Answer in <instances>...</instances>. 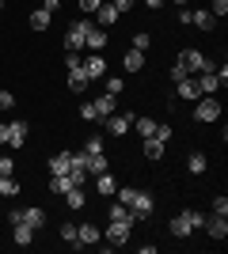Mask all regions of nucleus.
Listing matches in <instances>:
<instances>
[{
  "label": "nucleus",
  "mask_w": 228,
  "mask_h": 254,
  "mask_svg": "<svg viewBox=\"0 0 228 254\" xmlns=\"http://www.w3.org/2000/svg\"><path fill=\"white\" fill-rule=\"evenodd\" d=\"M8 224H27V228H46V209H38V205H27V209H11L8 212Z\"/></svg>",
  "instance_id": "3"
},
{
  "label": "nucleus",
  "mask_w": 228,
  "mask_h": 254,
  "mask_svg": "<svg viewBox=\"0 0 228 254\" xmlns=\"http://www.w3.org/2000/svg\"><path fill=\"white\" fill-rule=\"evenodd\" d=\"M61 197L69 201V209H84V205H87V193H84V186H69V190L61 193Z\"/></svg>",
  "instance_id": "27"
},
{
  "label": "nucleus",
  "mask_w": 228,
  "mask_h": 254,
  "mask_svg": "<svg viewBox=\"0 0 228 254\" xmlns=\"http://www.w3.org/2000/svg\"><path fill=\"white\" fill-rule=\"evenodd\" d=\"M186 171H190V175H206V171H209L206 152H190V156H186Z\"/></svg>",
  "instance_id": "25"
},
{
  "label": "nucleus",
  "mask_w": 228,
  "mask_h": 254,
  "mask_svg": "<svg viewBox=\"0 0 228 254\" xmlns=\"http://www.w3.org/2000/svg\"><path fill=\"white\" fill-rule=\"evenodd\" d=\"M175 95L186 99V103H198V99H202V91H198V80H194V76H183V80H175Z\"/></svg>",
  "instance_id": "12"
},
{
  "label": "nucleus",
  "mask_w": 228,
  "mask_h": 254,
  "mask_svg": "<svg viewBox=\"0 0 228 254\" xmlns=\"http://www.w3.org/2000/svg\"><path fill=\"white\" fill-rule=\"evenodd\" d=\"M122 68H126V72H141V68H145V53L130 46V50H126V57H122Z\"/></svg>",
  "instance_id": "20"
},
{
  "label": "nucleus",
  "mask_w": 228,
  "mask_h": 254,
  "mask_svg": "<svg viewBox=\"0 0 228 254\" xmlns=\"http://www.w3.org/2000/svg\"><path fill=\"white\" fill-rule=\"evenodd\" d=\"M183 76H186L183 64H171V84H175V80H183Z\"/></svg>",
  "instance_id": "46"
},
{
  "label": "nucleus",
  "mask_w": 228,
  "mask_h": 254,
  "mask_svg": "<svg viewBox=\"0 0 228 254\" xmlns=\"http://www.w3.org/2000/svg\"><path fill=\"white\" fill-rule=\"evenodd\" d=\"M19 190H23V186L15 182V175H4V179H0V197H15Z\"/></svg>",
  "instance_id": "30"
},
{
  "label": "nucleus",
  "mask_w": 228,
  "mask_h": 254,
  "mask_svg": "<svg viewBox=\"0 0 228 254\" xmlns=\"http://www.w3.org/2000/svg\"><path fill=\"white\" fill-rule=\"evenodd\" d=\"M11 243H15V247H31L34 243V228H27V224H11Z\"/></svg>",
  "instance_id": "19"
},
{
  "label": "nucleus",
  "mask_w": 228,
  "mask_h": 254,
  "mask_svg": "<svg viewBox=\"0 0 228 254\" xmlns=\"http://www.w3.org/2000/svg\"><path fill=\"white\" fill-rule=\"evenodd\" d=\"M133 129L141 137H156V118H133Z\"/></svg>",
  "instance_id": "29"
},
{
  "label": "nucleus",
  "mask_w": 228,
  "mask_h": 254,
  "mask_svg": "<svg viewBox=\"0 0 228 254\" xmlns=\"http://www.w3.org/2000/svg\"><path fill=\"white\" fill-rule=\"evenodd\" d=\"M91 15H99V27H103V31H107V27H114V23L122 19L118 11H114V4H110V0H103V4H99V8L91 11Z\"/></svg>",
  "instance_id": "16"
},
{
  "label": "nucleus",
  "mask_w": 228,
  "mask_h": 254,
  "mask_svg": "<svg viewBox=\"0 0 228 254\" xmlns=\"http://www.w3.org/2000/svg\"><path fill=\"white\" fill-rule=\"evenodd\" d=\"M213 212H221V216H228V197H225V193H217V197H213Z\"/></svg>",
  "instance_id": "37"
},
{
  "label": "nucleus",
  "mask_w": 228,
  "mask_h": 254,
  "mask_svg": "<svg viewBox=\"0 0 228 254\" xmlns=\"http://www.w3.org/2000/svg\"><path fill=\"white\" fill-rule=\"evenodd\" d=\"M95 190H99V197H114V190H118V179H114L110 171H103V175H95Z\"/></svg>",
  "instance_id": "18"
},
{
  "label": "nucleus",
  "mask_w": 228,
  "mask_h": 254,
  "mask_svg": "<svg viewBox=\"0 0 228 254\" xmlns=\"http://www.w3.org/2000/svg\"><path fill=\"white\" fill-rule=\"evenodd\" d=\"M11 106H15V95H11V91H0V110H11Z\"/></svg>",
  "instance_id": "42"
},
{
  "label": "nucleus",
  "mask_w": 228,
  "mask_h": 254,
  "mask_svg": "<svg viewBox=\"0 0 228 254\" xmlns=\"http://www.w3.org/2000/svg\"><path fill=\"white\" fill-rule=\"evenodd\" d=\"M122 87H126V80H122V76H107V91H103V95H114V99H118Z\"/></svg>",
  "instance_id": "32"
},
{
  "label": "nucleus",
  "mask_w": 228,
  "mask_h": 254,
  "mask_svg": "<svg viewBox=\"0 0 228 254\" xmlns=\"http://www.w3.org/2000/svg\"><path fill=\"white\" fill-rule=\"evenodd\" d=\"M87 87H91V80H87L84 64H80V68H69V95H80V91H87Z\"/></svg>",
  "instance_id": "15"
},
{
  "label": "nucleus",
  "mask_w": 228,
  "mask_h": 254,
  "mask_svg": "<svg viewBox=\"0 0 228 254\" xmlns=\"http://www.w3.org/2000/svg\"><path fill=\"white\" fill-rule=\"evenodd\" d=\"M84 72H87V80L107 76V61H103V53H87V57H84Z\"/></svg>",
  "instance_id": "14"
},
{
  "label": "nucleus",
  "mask_w": 228,
  "mask_h": 254,
  "mask_svg": "<svg viewBox=\"0 0 228 254\" xmlns=\"http://www.w3.org/2000/svg\"><path fill=\"white\" fill-rule=\"evenodd\" d=\"M65 64H69V68H80V64H84L80 50H65Z\"/></svg>",
  "instance_id": "34"
},
{
  "label": "nucleus",
  "mask_w": 228,
  "mask_h": 254,
  "mask_svg": "<svg viewBox=\"0 0 228 254\" xmlns=\"http://www.w3.org/2000/svg\"><path fill=\"white\" fill-rule=\"evenodd\" d=\"M80 118H84V122H95V106H91V103H80Z\"/></svg>",
  "instance_id": "39"
},
{
  "label": "nucleus",
  "mask_w": 228,
  "mask_h": 254,
  "mask_svg": "<svg viewBox=\"0 0 228 254\" xmlns=\"http://www.w3.org/2000/svg\"><path fill=\"white\" fill-rule=\"evenodd\" d=\"M69 167H73V152H57V156H50V175H69Z\"/></svg>",
  "instance_id": "21"
},
{
  "label": "nucleus",
  "mask_w": 228,
  "mask_h": 254,
  "mask_svg": "<svg viewBox=\"0 0 228 254\" xmlns=\"http://www.w3.org/2000/svg\"><path fill=\"white\" fill-rule=\"evenodd\" d=\"M84 152H103V140H99V137H91V140L84 144Z\"/></svg>",
  "instance_id": "44"
},
{
  "label": "nucleus",
  "mask_w": 228,
  "mask_h": 254,
  "mask_svg": "<svg viewBox=\"0 0 228 254\" xmlns=\"http://www.w3.org/2000/svg\"><path fill=\"white\" fill-rule=\"evenodd\" d=\"M175 64H183L186 76H198V72H206V68H213V61H206V53H202V50H183Z\"/></svg>",
  "instance_id": "4"
},
{
  "label": "nucleus",
  "mask_w": 228,
  "mask_h": 254,
  "mask_svg": "<svg viewBox=\"0 0 228 254\" xmlns=\"http://www.w3.org/2000/svg\"><path fill=\"white\" fill-rule=\"evenodd\" d=\"M133 118H137V114H130V110H126V114H118V110H114L110 118H103V126H107L110 137H126V133H130V126H133Z\"/></svg>",
  "instance_id": "10"
},
{
  "label": "nucleus",
  "mask_w": 228,
  "mask_h": 254,
  "mask_svg": "<svg viewBox=\"0 0 228 254\" xmlns=\"http://www.w3.org/2000/svg\"><path fill=\"white\" fill-rule=\"evenodd\" d=\"M202 220H206V212H194V209H186V212H179V216H171L167 232H171L175 239H190V232H194V228H202Z\"/></svg>",
  "instance_id": "2"
},
{
  "label": "nucleus",
  "mask_w": 228,
  "mask_h": 254,
  "mask_svg": "<svg viewBox=\"0 0 228 254\" xmlns=\"http://www.w3.org/2000/svg\"><path fill=\"white\" fill-rule=\"evenodd\" d=\"M194 80H198V91H202V95H213V91H221V80H217V72H213V68L198 72Z\"/></svg>",
  "instance_id": "17"
},
{
  "label": "nucleus",
  "mask_w": 228,
  "mask_h": 254,
  "mask_svg": "<svg viewBox=\"0 0 228 254\" xmlns=\"http://www.w3.org/2000/svg\"><path fill=\"white\" fill-rule=\"evenodd\" d=\"M76 239H80V247L99 243V224H76Z\"/></svg>",
  "instance_id": "24"
},
{
  "label": "nucleus",
  "mask_w": 228,
  "mask_h": 254,
  "mask_svg": "<svg viewBox=\"0 0 228 254\" xmlns=\"http://www.w3.org/2000/svg\"><path fill=\"white\" fill-rule=\"evenodd\" d=\"M87 31H91V23H87V19H76V23H69V31H65V50H84V38H87Z\"/></svg>",
  "instance_id": "9"
},
{
  "label": "nucleus",
  "mask_w": 228,
  "mask_h": 254,
  "mask_svg": "<svg viewBox=\"0 0 228 254\" xmlns=\"http://www.w3.org/2000/svg\"><path fill=\"white\" fill-rule=\"evenodd\" d=\"M38 8H46V11H50V15H57V8H61V0H42Z\"/></svg>",
  "instance_id": "43"
},
{
  "label": "nucleus",
  "mask_w": 228,
  "mask_h": 254,
  "mask_svg": "<svg viewBox=\"0 0 228 254\" xmlns=\"http://www.w3.org/2000/svg\"><path fill=\"white\" fill-rule=\"evenodd\" d=\"M110 4H114V11H118V15H126V11H133V0H110Z\"/></svg>",
  "instance_id": "40"
},
{
  "label": "nucleus",
  "mask_w": 228,
  "mask_h": 254,
  "mask_svg": "<svg viewBox=\"0 0 228 254\" xmlns=\"http://www.w3.org/2000/svg\"><path fill=\"white\" fill-rule=\"evenodd\" d=\"M76 4H80V11H84V15H91V11H95L103 0H76Z\"/></svg>",
  "instance_id": "38"
},
{
  "label": "nucleus",
  "mask_w": 228,
  "mask_h": 254,
  "mask_svg": "<svg viewBox=\"0 0 228 254\" xmlns=\"http://www.w3.org/2000/svg\"><path fill=\"white\" fill-rule=\"evenodd\" d=\"M149 46H152V34H149V31H137V34H133V50H141V53H145Z\"/></svg>",
  "instance_id": "33"
},
{
  "label": "nucleus",
  "mask_w": 228,
  "mask_h": 254,
  "mask_svg": "<svg viewBox=\"0 0 228 254\" xmlns=\"http://www.w3.org/2000/svg\"><path fill=\"white\" fill-rule=\"evenodd\" d=\"M133 232V220H107V243L110 247H126Z\"/></svg>",
  "instance_id": "8"
},
{
  "label": "nucleus",
  "mask_w": 228,
  "mask_h": 254,
  "mask_svg": "<svg viewBox=\"0 0 228 254\" xmlns=\"http://www.w3.org/2000/svg\"><path fill=\"white\" fill-rule=\"evenodd\" d=\"M221 118V99L217 95H202L194 103V122H217Z\"/></svg>",
  "instance_id": "6"
},
{
  "label": "nucleus",
  "mask_w": 228,
  "mask_h": 254,
  "mask_svg": "<svg viewBox=\"0 0 228 254\" xmlns=\"http://www.w3.org/2000/svg\"><path fill=\"white\" fill-rule=\"evenodd\" d=\"M27 137H31L27 122H4V148H23Z\"/></svg>",
  "instance_id": "5"
},
{
  "label": "nucleus",
  "mask_w": 228,
  "mask_h": 254,
  "mask_svg": "<svg viewBox=\"0 0 228 254\" xmlns=\"http://www.w3.org/2000/svg\"><path fill=\"white\" fill-rule=\"evenodd\" d=\"M84 167H87V175H91V179H95V175H103V171H110L107 152H84Z\"/></svg>",
  "instance_id": "13"
},
{
  "label": "nucleus",
  "mask_w": 228,
  "mask_h": 254,
  "mask_svg": "<svg viewBox=\"0 0 228 254\" xmlns=\"http://www.w3.org/2000/svg\"><path fill=\"white\" fill-rule=\"evenodd\" d=\"M0 11H4V0H0Z\"/></svg>",
  "instance_id": "49"
},
{
  "label": "nucleus",
  "mask_w": 228,
  "mask_h": 254,
  "mask_svg": "<svg viewBox=\"0 0 228 254\" xmlns=\"http://www.w3.org/2000/svg\"><path fill=\"white\" fill-rule=\"evenodd\" d=\"M141 4H145V8H152V11H160V4H163V0H141Z\"/></svg>",
  "instance_id": "47"
},
{
  "label": "nucleus",
  "mask_w": 228,
  "mask_h": 254,
  "mask_svg": "<svg viewBox=\"0 0 228 254\" xmlns=\"http://www.w3.org/2000/svg\"><path fill=\"white\" fill-rule=\"evenodd\" d=\"M114 197H118V201L133 212V220H149L152 212H156V197H152V190H137V186H118V190H114Z\"/></svg>",
  "instance_id": "1"
},
{
  "label": "nucleus",
  "mask_w": 228,
  "mask_h": 254,
  "mask_svg": "<svg viewBox=\"0 0 228 254\" xmlns=\"http://www.w3.org/2000/svg\"><path fill=\"white\" fill-rule=\"evenodd\" d=\"M91 106H95V118H110V114H114V106H118V99H114V95H99Z\"/></svg>",
  "instance_id": "28"
},
{
  "label": "nucleus",
  "mask_w": 228,
  "mask_h": 254,
  "mask_svg": "<svg viewBox=\"0 0 228 254\" xmlns=\"http://www.w3.org/2000/svg\"><path fill=\"white\" fill-rule=\"evenodd\" d=\"M145 156L149 159H163V152H167V140H160V137H145Z\"/></svg>",
  "instance_id": "23"
},
{
  "label": "nucleus",
  "mask_w": 228,
  "mask_h": 254,
  "mask_svg": "<svg viewBox=\"0 0 228 254\" xmlns=\"http://www.w3.org/2000/svg\"><path fill=\"white\" fill-rule=\"evenodd\" d=\"M27 23H31V31H50L54 15H50L46 8H34V11H31V19H27Z\"/></svg>",
  "instance_id": "26"
},
{
  "label": "nucleus",
  "mask_w": 228,
  "mask_h": 254,
  "mask_svg": "<svg viewBox=\"0 0 228 254\" xmlns=\"http://www.w3.org/2000/svg\"><path fill=\"white\" fill-rule=\"evenodd\" d=\"M175 4H179V8H186V4H190V0H175Z\"/></svg>",
  "instance_id": "48"
},
{
  "label": "nucleus",
  "mask_w": 228,
  "mask_h": 254,
  "mask_svg": "<svg viewBox=\"0 0 228 254\" xmlns=\"http://www.w3.org/2000/svg\"><path fill=\"white\" fill-rule=\"evenodd\" d=\"M190 27H198V31H217V15L209 8H190Z\"/></svg>",
  "instance_id": "11"
},
{
  "label": "nucleus",
  "mask_w": 228,
  "mask_h": 254,
  "mask_svg": "<svg viewBox=\"0 0 228 254\" xmlns=\"http://www.w3.org/2000/svg\"><path fill=\"white\" fill-rule=\"evenodd\" d=\"M73 4H76V0H73Z\"/></svg>",
  "instance_id": "50"
},
{
  "label": "nucleus",
  "mask_w": 228,
  "mask_h": 254,
  "mask_svg": "<svg viewBox=\"0 0 228 254\" xmlns=\"http://www.w3.org/2000/svg\"><path fill=\"white\" fill-rule=\"evenodd\" d=\"M156 137H160V140H171V137H175V129L167 126V122H156Z\"/></svg>",
  "instance_id": "36"
},
{
  "label": "nucleus",
  "mask_w": 228,
  "mask_h": 254,
  "mask_svg": "<svg viewBox=\"0 0 228 254\" xmlns=\"http://www.w3.org/2000/svg\"><path fill=\"white\" fill-rule=\"evenodd\" d=\"M61 239H65L69 247H80V239H76V224H73V220L61 224Z\"/></svg>",
  "instance_id": "31"
},
{
  "label": "nucleus",
  "mask_w": 228,
  "mask_h": 254,
  "mask_svg": "<svg viewBox=\"0 0 228 254\" xmlns=\"http://www.w3.org/2000/svg\"><path fill=\"white\" fill-rule=\"evenodd\" d=\"M202 228H206V235L213 243H225L228 239V216H221V212H209L206 220H202Z\"/></svg>",
  "instance_id": "7"
},
{
  "label": "nucleus",
  "mask_w": 228,
  "mask_h": 254,
  "mask_svg": "<svg viewBox=\"0 0 228 254\" xmlns=\"http://www.w3.org/2000/svg\"><path fill=\"white\" fill-rule=\"evenodd\" d=\"M179 23H183V27H190V4H186V8H179Z\"/></svg>",
  "instance_id": "45"
},
{
  "label": "nucleus",
  "mask_w": 228,
  "mask_h": 254,
  "mask_svg": "<svg viewBox=\"0 0 228 254\" xmlns=\"http://www.w3.org/2000/svg\"><path fill=\"white\" fill-rule=\"evenodd\" d=\"M4 175H15V159L11 156H0V179H4Z\"/></svg>",
  "instance_id": "35"
},
{
  "label": "nucleus",
  "mask_w": 228,
  "mask_h": 254,
  "mask_svg": "<svg viewBox=\"0 0 228 254\" xmlns=\"http://www.w3.org/2000/svg\"><path fill=\"white\" fill-rule=\"evenodd\" d=\"M84 46H87L91 53H103V50H107V31L91 27V31H87V38H84Z\"/></svg>",
  "instance_id": "22"
},
{
  "label": "nucleus",
  "mask_w": 228,
  "mask_h": 254,
  "mask_svg": "<svg viewBox=\"0 0 228 254\" xmlns=\"http://www.w3.org/2000/svg\"><path fill=\"white\" fill-rule=\"evenodd\" d=\"M209 11H213V15H228V0H213Z\"/></svg>",
  "instance_id": "41"
}]
</instances>
